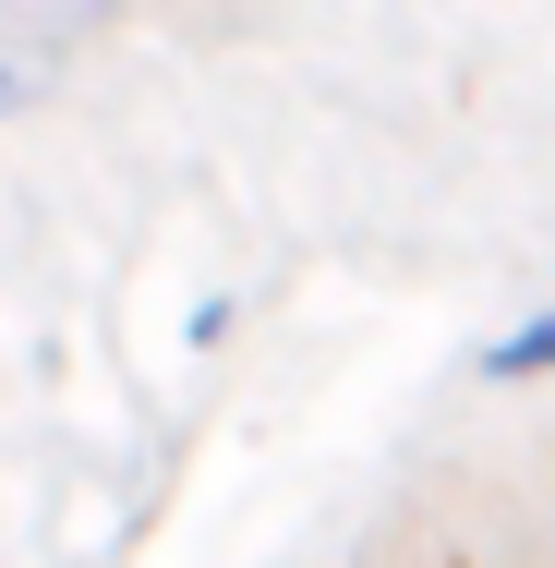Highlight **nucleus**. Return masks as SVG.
I'll list each match as a JSON object with an SVG mask.
<instances>
[{
    "mask_svg": "<svg viewBox=\"0 0 555 568\" xmlns=\"http://www.w3.org/2000/svg\"><path fill=\"white\" fill-rule=\"evenodd\" d=\"M471 375H483V387H544V375H555V303H544V315H520V327H495Z\"/></svg>",
    "mask_w": 555,
    "mask_h": 568,
    "instance_id": "obj_1",
    "label": "nucleus"
},
{
    "mask_svg": "<svg viewBox=\"0 0 555 568\" xmlns=\"http://www.w3.org/2000/svg\"><path fill=\"white\" fill-rule=\"evenodd\" d=\"M49 98H61V73H49V49H37V37H0V121L49 110Z\"/></svg>",
    "mask_w": 555,
    "mask_h": 568,
    "instance_id": "obj_2",
    "label": "nucleus"
},
{
    "mask_svg": "<svg viewBox=\"0 0 555 568\" xmlns=\"http://www.w3.org/2000/svg\"><path fill=\"white\" fill-rule=\"evenodd\" d=\"M0 12H110V0H0Z\"/></svg>",
    "mask_w": 555,
    "mask_h": 568,
    "instance_id": "obj_3",
    "label": "nucleus"
}]
</instances>
